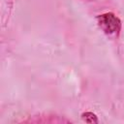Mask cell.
Listing matches in <instances>:
<instances>
[{
	"label": "cell",
	"mask_w": 124,
	"mask_h": 124,
	"mask_svg": "<svg viewBox=\"0 0 124 124\" xmlns=\"http://www.w3.org/2000/svg\"><path fill=\"white\" fill-rule=\"evenodd\" d=\"M81 118L86 123H91V124L98 123V118H97L96 114L93 113V112H89V111L84 112V113L81 114Z\"/></svg>",
	"instance_id": "cell-2"
},
{
	"label": "cell",
	"mask_w": 124,
	"mask_h": 124,
	"mask_svg": "<svg viewBox=\"0 0 124 124\" xmlns=\"http://www.w3.org/2000/svg\"><path fill=\"white\" fill-rule=\"evenodd\" d=\"M97 23L103 32L108 36L117 35L121 28L120 19L112 13L102 14L97 16Z\"/></svg>",
	"instance_id": "cell-1"
}]
</instances>
